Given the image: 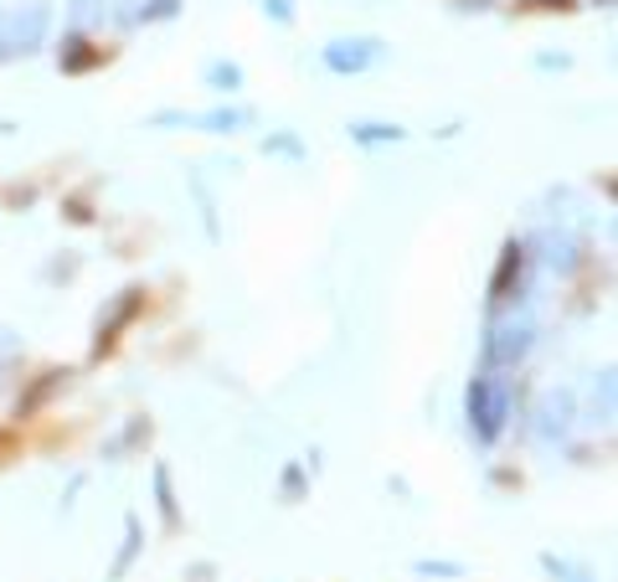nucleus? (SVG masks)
Here are the masks:
<instances>
[{
    "label": "nucleus",
    "instance_id": "25",
    "mask_svg": "<svg viewBox=\"0 0 618 582\" xmlns=\"http://www.w3.org/2000/svg\"><path fill=\"white\" fill-rule=\"evenodd\" d=\"M124 6H145V0H124Z\"/></svg>",
    "mask_w": 618,
    "mask_h": 582
},
{
    "label": "nucleus",
    "instance_id": "11",
    "mask_svg": "<svg viewBox=\"0 0 618 582\" xmlns=\"http://www.w3.org/2000/svg\"><path fill=\"white\" fill-rule=\"evenodd\" d=\"M57 58H62V73H88L93 62H98V46H88L83 37H67Z\"/></svg>",
    "mask_w": 618,
    "mask_h": 582
},
{
    "label": "nucleus",
    "instance_id": "22",
    "mask_svg": "<svg viewBox=\"0 0 618 582\" xmlns=\"http://www.w3.org/2000/svg\"><path fill=\"white\" fill-rule=\"evenodd\" d=\"M73 15L77 21H98L104 15V0H73Z\"/></svg>",
    "mask_w": 618,
    "mask_h": 582
},
{
    "label": "nucleus",
    "instance_id": "6",
    "mask_svg": "<svg viewBox=\"0 0 618 582\" xmlns=\"http://www.w3.org/2000/svg\"><path fill=\"white\" fill-rule=\"evenodd\" d=\"M139 304H145V294H139V289H124V294L114 299V310H108V314H98V335H93V351H98V356H104L108 345L119 341V330L139 314Z\"/></svg>",
    "mask_w": 618,
    "mask_h": 582
},
{
    "label": "nucleus",
    "instance_id": "15",
    "mask_svg": "<svg viewBox=\"0 0 618 582\" xmlns=\"http://www.w3.org/2000/svg\"><path fill=\"white\" fill-rule=\"evenodd\" d=\"M176 11H181V0H145V6H139L129 21H170Z\"/></svg>",
    "mask_w": 618,
    "mask_h": 582
},
{
    "label": "nucleus",
    "instance_id": "1",
    "mask_svg": "<svg viewBox=\"0 0 618 582\" xmlns=\"http://www.w3.org/2000/svg\"><path fill=\"white\" fill-rule=\"evenodd\" d=\"M464 413H469V434L480 444H495L505 418H511V382L505 376H474L464 392Z\"/></svg>",
    "mask_w": 618,
    "mask_h": 582
},
{
    "label": "nucleus",
    "instance_id": "20",
    "mask_svg": "<svg viewBox=\"0 0 618 582\" xmlns=\"http://www.w3.org/2000/svg\"><path fill=\"white\" fill-rule=\"evenodd\" d=\"M300 490H304V469L300 464H289L284 469V500H300Z\"/></svg>",
    "mask_w": 618,
    "mask_h": 582
},
{
    "label": "nucleus",
    "instance_id": "3",
    "mask_svg": "<svg viewBox=\"0 0 618 582\" xmlns=\"http://www.w3.org/2000/svg\"><path fill=\"white\" fill-rule=\"evenodd\" d=\"M387 52H392V46L381 42V37H335V42L325 46V67L341 77H356V73H366V67H377V62H387Z\"/></svg>",
    "mask_w": 618,
    "mask_h": 582
},
{
    "label": "nucleus",
    "instance_id": "17",
    "mask_svg": "<svg viewBox=\"0 0 618 582\" xmlns=\"http://www.w3.org/2000/svg\"><path fill=\"white\" fill-rule=\"evenodd\" d=\"M155 495H160V516H166V526L181 521V516H176V495H170V475H166V469H155Z\"/></svg>",
    "mask_w": 618,
    "mask_h": 582
},
{
    "label": "nucleus",
    "instance_id": "5",
    "mask_svg": "<svg viewBox=\"0 0 618 582\" xmlns=\"http://www.w3.org/2000/svg\"><path fill=\"white\" fill-rule=\"evenodd\" d=\"M46 27H52V11H46V0H31V6H21L11 21V52H21V58H31L36 46L46 42Z\"/></svg>",
    "mask_w": 618,
    "mask_h": 582
},
{
    "label": "nucleus",
    "instance_id": "21",
    "mask_svg": "<svg viewBox=\"0 0 618 582\" xmlns=\"http://www.w3.org/2000/svg\"><path fill=\"white\" fill-rule=\"evenodd\" d=\"M263 11H269L279 27H289V21H294V6H289V0H263Z\"/></svg>",
    "mask_w": 618,
    "mask_h": 582
},
{
    "label": "nucleus",
    "instance_id": "8",
    "mask_svg": "<svg viewBox=\"0 0 618 582\" xmlns=\"http://www.w3.org/2000/svg\"><path fill=\"white\" fill-rule=\"evenodd\" d=\"M346 129H350V145H366V149L408 139V129H402V124H381V119H356V124H346Z\"/></svg>",
    "mask_w": 618,
    "mask_h": 582
},
{
    "label": "nucleus",
    "instance_id": "27",
    "mask_svg": "<svg viewBox=\"0 0 618 582\" xmlns=\"http://www.w3.org/2000/svg\"><path fill=\"white\" fill-rule=\"evenodd\" d=\"M557 6H562V0H557Z\"/></svg>",
    "mask_w": 618,
    "mask_h": 582
},
{
    "label": "nucleus",
    "instance_id": "24",
    "mask_svg": "<svg viewBox=\"0 0 618 582\" xmlns=\"http://www.w3.org/2000/svg\"><path fill=\"white\" fill-rule=\"evenodd\" d=\"M0 135H11V124H0Z\"/></svg>",
    "mask_w": 618,
    "mask_h": 582
},
{
    "label": "nucleus",
    "instance_id": "14",
    "mask_svg": "<svg viewBox=\"0 0 618 582\" xmlns=\"http://www.w3.org/2000/svg\"><path fill=\"white\" fill-rule=\"evenodd\" d=\"M135 552H139V521H135V516H129V521H124V552L114 557V578H124V572H129V562H135Z\"/></svg>",
    "mask_w": 618,
    "mask_h": 582
},
{
    "label": "nucleus",
    "instance_id": "2",
    "mask_svg": "<svg viewBox=\"0 0 618 582\" xmlns=\"http://www.w3.org/2000/svg\"><path fill=\"white\" fill-rule=\"evenodd\" d=\"M531 341H536V325H531V314H500V320H490V335H484V361L490 366H515V361L531 351Z\"/></svg>",
    "mask_w": 618,
    "mask_h": 582
},
{
    "label": "nucleus",
    "instance_id": "12",
    "mask_svg": "<svg viewBox=\"0 0 618 582\" xmlns=\"http://www.w3.org/2000/svg\"><path fill=\"white\" fill-rule=\"evenodd\" d=\"M207 89L211 93H238L242 89V67L238 62H227V58H217V62H207Z\"/></svg>",
    "mask_w": 618,
    "mask_h": 582
},
{
    "label": "nucleus",
    "instance_id": "23",
    "mask_svg": "<svg viewBox=\"0 0 618 582\" xmlns=\"http://www.w3.org/2000/svg\"><path fill=\"white\" fill-rule=\"evenodd\" d=\"M536 67H546V73H552V67H573V58H562V52L552 58V52H546V58H536Z\"/></svg>",
    "mask_w": 618,
    "mask_h": 582
},
{
    "label": "nucleus",
    "instance_id": "26",
    "mask_svg": "<svg viewBox=\"0 0 618 582\" xmlns=\"http://www.w3.org/2000/svg\"><path fill=\"white\" fill-rule=\"evenodd\" d=\"M593 6H598V0H593ZM604 6H608V0H604Z\"/></svg>",
    "mask_w": 618,
    "mask_h": 582
},
{
    "label": "nucleus",
    "instance_id": "10",
    "mask_svg": "<svg viewBox=\"0 0 618 582\" xmlns=\"http://www.w3.org/2000/svg\"><path fill=\"white\" fill-rule=\"evenodd\" d=\"M521 263H526V248L521 242H505V258H500L495 279H490V299H505V289H511V279H521Z\"/></svg>",
    "mask_w": 618,
    "mask_h": 582
},
{
    "label": "nucleus",
    "instance_id": "9",
    "mask_svg": "<svg viewBox=\"0 0 618 582\" xmlns=\"http://www.w3.org/2000/svg\"><path fill=\"white\" fill-rule=\"evenodd\" d=\"M542 248H546V269L557 273H573L577 263H583V253H577V238H567V232H542Z\"/></svg>",
    "mask_w": 618,
    "mask_h": 582
},
{
    "label": "nucleus",
    "instance_id": "16",
    "mask_svg": "<svg viewBox=\"0 0 618 582\" xmlns=\"http://www.w3.org/2000/svg\"><path fill=\"white\" fill-rule=\"evenodd\" d=\"M542 568L552 572V578H557V582H593V578H588V572H583V568H573V562H562V557H552V552L542 557Z\"/></svg>",
    "mask_w": 618,
    "mask_h": 582
},
{
    "label": "nucleus",
    "instance_id": "19",
    "mask_svg": "<svg viewBox=\"0 0 618 582\" xmlns=\"http://www.w3.org/2000/svg\"><path fill=\"white\" fill-rule=\"evenodd\" d=\"M418 578H464V568H459V562H418Z\"/></svg>",
    "mask_w": 618,
    "mask_h": 582
},
{
    "label": "nucleus",
    "instance_id": "18",
    "mask_svg": "<svg viewBox=\"0 0 618 582\" xmlns=\"http://www.w3.org/2000/svg\"><path fill=\"white\" fill-rule=\"evenodd\" d=\"M263 155H289V160H304V145L294 135H269V139H263Z\"/></svg>",
    "mask_w": 618,
    "mask_h": 582
},
{
    "label": "nucleus",
    "instance_id": "13",
    "mask_svg": "<svg viewBox=\"0 0 618 582\" xmlns=\"http://www.w3.org/2000/svg\"><path fill=\"white\" fill-rule=\"evenodd\" d=\"M593 413L598 418H614V372H598V382H593Z\"/></svg>",
    "mask_w": 618,
    "mask_h": 582
},
{
    "label": "nucleus",
    "instance_id": "7",
    "mask_svg": "<svg viewBox=\"0 0 618 582\" xmlns=\"http://www.w3.org/2000/svg\"><path fill=\"white\" fill-rule=\"evenodd\" d=\"M567 428H573V392H546L536 407V438L552 444V438H567Z\"/></svg>",
    "mask_w": 618,
    "mask_h": 582
},
{
    "label": "nucleus",
    "instance_id": "4",
    "mask_svg": "<svg viewBox=\"0 0 618 582\" xmlns=\"http://www.w3.org/2000/svg\"><path fill=\"white\" fill-rule=\"evenodd\" d=\"M253 119L248 108H207V114H181V108H160L155 114V129H207V135H232V129H242V124Z\"/></svg>",
    "mask_w": 618,
    "mask_h": 582
}]
</instances>
